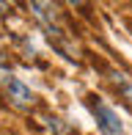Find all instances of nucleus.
I'll list each match as a JSON object with an SVG mask.
<instances>
[{"instance_id":"nucleus-1","label":"nucleus","mask_w":132,"mask_h":135,"mask_svg":"<svg viewBox=\"0 0 132 135\" xmlns=\"http://www.w3.org/2000/svg\"><path fill=\"white\" fill-rule=\"evenodd\" d=\"M85 108H88V113L94 116V121H97L102 135H124V121L118 119V110L113 105H107L102 97L88 94L85 97Z\"/></svg>"},{"instance_id":"nucleus-2","label":"nucleus","mask_w":132,"mask_h":135,"mask_svg":"<svg viewBox=\"0 0 132 135\" xmlns=\"http://www.w3.org/2000/svg\"><path fill=\"white\" fill-rule=\"evenodd\" d=\"M0 91H3L6 102H8L11 108H17V110H28V108L36 105V94L14 75H3L0 77Z\"/></svg>"},{"instance_id":"nucleus-3","label":"nucleus","mask_w":132,"mask_h":135,"mask_svg":"<svg viewBox=\"0 0 132 135\" xmlns=\"http://www.w3.org/2000/svg\"><path fill=\"white\" fill-rule=\"evenodd\" d=\"M47 127H50L55 135H77V132L72 130V127L66 124L63 119H58V116H50V119H47Z\"/></svg>"},{"instance_id":"nucleus-4","label":"nucleus","mask_w":132,"mask_h":135,"mask_svg":"<svg viewBox=\"0 0 132 135\" xmlns=\"http://www.w3.org/2000/svg\"><path fill=\"white\" fill-rule=\"evenodd\" d=\"M121 94H124V99L132 105V83H124V85H121Z\"/></svg>"}]
</instances>
